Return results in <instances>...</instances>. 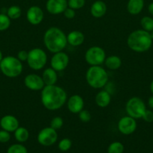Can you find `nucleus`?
I'll return each instance as SVG.
<instances>
[{"instance_id": "f257e3e1", "label": "nucleus", "mask_w": 153, "mask_h": 153, "mask_svg": "<svg viewBox=\"0 0 153 153\" xmlns=\"http://www.w3.org/2000/svg\"><path fill=\"white\" fill-rule=\"evenodd\" d=\"M40 100L44 107L49 111L60 109L67 101V94L57 85H45L41 90Z\"/></svg>"}, {"instance_id": "f03ea898", "label": "nucleus", "mask_w": 153, "mask_h": 153, "mask_svg": "<svg viewBox=\"0 0 153 153\" xmlns=\"http://www.w3.org/2000/svg\"><path fill=\"white\" fill-rule=\"evenodd\" d=\"M44 43L52 53L62 52L67 46V36L58 27H50L44 34Z\"/></svg>"}, {"instance_id": "7ed1b4c3", "label": "nucleus", "mask_w": 153, "mask_h": 153, "mask_svg": "<svg viewBox=\"0 0 153 153\" xmlns=\"http://www.w3.org/2000/svg\"><path fill=\"white\" fill-rule=\"evenodd\" d=\"M152 41L149 32L143 29H138L129 34L127 45L134 52H144L151 48Z\"/></svg>"}, {"instance_id": "20e7f679", "label": "nucleus", "mask_w": 153, "mask_h": 153, "mask_svg": "<svg viewBox=\"0 0 153 153\" xmlns=\"http://www.w3.org/2000/svg\"><path fill=\"white\" fill-rule=\"evenodd\" d=\"M86 79L91 88L99 89L106 85L108 75L106 70L100 66H91L86 73Z\"/></svg>"}, {"instance_id": "39448f33", "label": "nucleus", "mask_w": 153, "mask_h": 153, "mask_svg": "<svg viewBox=\"0 0 153 153\" xmlns=\"http://www.w3.org/2000/svg\"><path fill=\"white\" fill-rule=\"evenodd\" d=\"M22 61L14 56H6L0 62L2 73L8 78H16L22 72Z\"/></svg>"}, {"instance_id": "423d86ee", "label": "nucleus", "mask_w": 153, "mask_h": 153, "mask_svg": "<svg viewBox=\"0 0 153 153\" xmlns=\"http://www.w3.org/2000/svg\"><path fill=\"white\" fill-rule=\"evenodd\" d=\"M26 61L30 68L34 70H40L46 65L47 62V55L42 49L34 48L28 52Z\"/></svg>"}, {"instance_id": "0eeeda50", "label": "nucleus", "mask_w": 153, "mask_h": 153, "mask_svg": "<svg viewBox=\"0 0 153 153\" xmlns=\"http://www.w3.org/2000/svg\"><path fill=\"white\" fill-rule=\"evenodd\" d=\"M125 110L128 116L134 119H140L143 116L146 108L142 99L134 97L127 102Z\"/></svg>"}, {"instance_id": "6e6552de", "label": "nucleus", "mask_w": 153, "mask_h": 153, "mask_svg": "<svg viewBox=\"0 0 153 153\" xmlns=\"http://www.w3.org/2000/svg\"><path fill=\"white\" fill-rule=\"evenodd\" d=\"M106 59L105 51L100 46L88 48L85 54V60L90 66H100Z\"/></svg>"}, {"instance_id": "1a4fd4ad", "label": "nucleus", "mask_w": 153, "mask_h": 153, "mask_svg": "<svg viewBox=\"0 0 153 153\" xmlns=\"http://www.w3.org/2000/svg\"><path fill=\"white\" fill-rule=\"evenodd\" d=\"M38 142L44 146H50L57 141L58 134L52 127H46L40 130L38 134Z\"/></svg>"}, {"instance_id": "9d476101", "label": "nucleus", "mask_w": 153, "mask_h": 153, "mask_svg": "<svg viewBox=\"0 0 153 153\" xmlns=\"http://www.w3.org/2000/svg\"><path fill=\"white\" fill-rule=\"evenodd\" d=\"M118 129L124 135L133 134L136 129V119L130 116L122 117L118 122Z\"/></svg>"}, {"instance_id": "9b49d317", "label": "nucleus", "mask_w": 153, "mask_h": 153, "mask_svg": "<svg viewBox=\"0 0 153 153\" xmlns=\"http://www.w3.org/2000/svg\"><path fill=\"white\" fill-rule=\"evenodd\" d=\"M69 57L66 53L62 52L54 53L50 60V66L56 72H61L68 67Z\"/></svg>"}, {"instance_id": "f8f14e48", "label": "nucleus", "mask_w": 153, "mask_h": 153, "mask_svg": "<svg viewBox=\"0 0 153 153\" xmlns=\"http://www.w3.org/2000/svg\"><path fill=\"white\" fill-rule=\"evenodd\" d=\"M24 84L28 89L33 91H41L45 86L41 76L34 73L27 75L24 79Z\"/></svg>"}, {"instance_id": "ddd939ff", "label": "nucleus", "mask_w": 153, "mask_h": 153, "mask_svg": "<svg viewBox=\"0 0 153 153\" xmlns=\"http://www.w3.org/2000/svg\"><path fill=\"white\" fill-rule=\"evenodd\" d=\"M44 12L38 6H32L26 12V19L30 24L37 25L41 23L44 19Z\"/></svg>"}, {"instance_id": "4468645a", "label": "nucleus", "mask_w": 153, "mask_h": 153, "mask_svg": "<svg viewBox=\"0 0 153 153\" xmlns=\"http://www.w3.org/2000/svg\"><path fill=\"white\" fill-rule=\"evenodd\" d=\"M67 7V0H47L46 4V10L53 15L64 13Z\"/></svg>"}, {"instance_id": "2eb2a0df", "label": "nucleus", "mask_w": 153, "mask_h": 153, "mask_svg": "<svg viewBox=\"0 0 153 153\" xmlns=\"http://www.w3.org/2000/svg\"><path fill=\"white\" fill-rule=\"evenodd\" d=\"M67 107L69 111L72 114H79L83 109L84 100L81 96L78 94L72 95L68 100Z\"/></svg>"}, {"instance_id": "dca6fc26", "label": "nucleus", "mask_w": 153, "mask_h": 153, "mask_svg": "<svg viewBox=\"0 0 153 153\" xmlns=\"http://www.w3.org/2000/svg\"><path fill=\"white\" fill-rule=\"evenodd\" d=\"M0 126L2 128L9 132H14L19 127V121L17 118L13 115H5L0 120Z\"/></svg>"}, {"instance_id": "f3484780", "label": "nucleus", "mask_w": 153, "mask_h": 153, "mask_svg": "<svg viewBox=\"0 0 153 153\" xmlns=\"http://www.w3.org/2000/svg\"><path fill=\"white\" fill-rule=\"evenodd\" d=\"M106 4L100 0L95 1L91 6L90 12L92 16L94 18H100L106 13Z\"/></svg>"}, {"instance_id": "a211bd4d", "label": "nucleus", "mask_w": 153, "mask_h": 153, "mask_svg": "<svg viewBox=\"0 0 153 153\" xmlns=\"http://www.w3.org/2000/svg\"><path fill=\"white\" fill-rule=\"evenodd\" d=\"M85 37L80 31H72L67 35V41L72 46H79L83 43Z\"/></svg>"}, {"instance_id": "6ab92c4d", "label": "nucleus", "mask_w": 153, "mask_h": 153, "mask_svg": "<svg viewBox=\"0 0 153 153\" xmlns=\"http://www.w3.org/2000/svg\"><path fill=\"white\" fill-rule=\"evenodd\" d=\"M42 79L45 85H56L57 80H58V75L57 72L55 70L50 67L44 70L42 73Z\"/></svg>"}, {"instance_id": "aec40b11", "label": "nucleus", "mask_w": 153, "mask_h": 153, "mask_svg": "<svg viewBox=\"0 0 153 153\" xmlns=\"http://www.w3.org/2000/svg\"><path fill=\"white\" fill-rule=\"evenodd\" d=\"M96 105L100 108H106L110 105L111 101V96L106 91H100L96 94L94 99Z\"/></svg>"}, {"instance_id": "412c9836", "label": "nucleus", "mask_w": 153, "mask_h": 153, "mask_svg": "<svg viewBox=\"0 0 153 153\" xmlns=\"http://www.w3.org/2000/svg\"><path fill=\"white\" fill-rule=\"evenodd\" d=\"M144 0H129L127 4V10L132 15H137L142 10Z\"/></svg>"}, {"instance_id": "4be33fe9", "label": "nucleus", "mask_w": 153, "mask_h": 153, "mask_svg": "<svg viewBox=\"0 0 153 153\" xmlns=\"http://www.w3.org/2000/svg\"><path fill=\"white\" fill-rule=\"evenodd\" d=\"M106 68L110 70H116L122 66L121 58L116 55H110L106 58L104 61Z\"/></svg>"}, {"instance_id": "5701e85b", "label": "nucleus", "mask_w": 153, "mask_h": 153, "mask_svg": "<svg viewBox=\"0 0 153 153\" xmlns=\"http://www.w3.org/2000/svg\"><path fill=\"white\" fill-rule=\"evenodd\" d=\"M14 137L20 143H24L28 140V137H29V132L27 128L19 126L15 130Z\"/></svg>"}, {"instance_id": "b1692460", "label": "nucleus", "mask_w": 153, "mask_h": 153, "mask_svg": "<svg viewBox=\"0 0 153 153\" xmlns=\"http://www.w3.org/2000/svg\"><path fill=\"white\" fill-rule=\"evenodd\" d=\"M22 10L19 6H10L7 10V15L10 19H16L20 17Z\"/></svg>"}, {"instance_id": "393cba45", "label": "nucleus", "mask_w": 153, "mask_h": 153, "mask_svg": "<svg viewBox=\"0 0 153 153\" xmlns=\"http://www.w3.org/2000/svg\"><path fill=\"white\" fill-rule=\"evenodd\" d=\"M140 25L142 29L148 32L153 31V18L151 16H143L140 20Z\"/></svg>"}, {"instance_id": "a878e982", "label": "nucleus", "mask_w": 153, "mask_h": 153, "mask_svg": "<svg viewBox=\"0 0 153 153\" xmlns=\"http://www.w3.org/2000/svg\"><path fill=\"white\" fill-rule=\"evenodd\" d=\"M124 145L122 143L118 141L112 142L108 146L107 152L108 153H123L124 152Z\"/></svg>"}, {"instance_id": "bb28decb", "label": "nucleus", "mask_w": 153, "mask_h": 153, "mask_svg": "<svg viewBox=\"0 0 153 153\" xmlns=\"http://www.w3.org/2000/svg\"><path fill=\"white\" fill-rule=\"evenodd\" d=\"M10 19L4 13H0V31H5L10 27Z\"/></svg>"}, {"instance_id": "cd10ccee", "label": "nucleus", "mask_w": 153, "mask_h": 153, "mask_svg": "<svg viewBox=\"0 0 153 153\" xmlns=\"http://www.w3.org/2000/svg\"><path fill=\"white\" fill-rule=\"evenodd\" d=\"M7 153H28V151L23 145L20 143H16L9 146Z\"/></svg>"}, {"instance_id": "c85d7f7f", "label": "nucleus", "mask_w": 153, "mask_h": 153, "mask_svg": "<svg viewBox=\"0 0 153 153\" xmlns=\"http://www.w3.org/2000/svg\"><path fill=\"white\" fill-rule=\"evenodd\" d=\"M85 0H68V7L74 9V10H78L80 9L85 5Z\"/></svg>"}, {"instance_id": "c756f323", "label": "nucleus", "mask_w": 153, "mask_h": 153, "mask_svg": "<svg viewBox=\"0 0 153 153\" xmlns=\"http://www.w3.org/2000/svg\"><path fill=\"white\" fill-rule=\"evenodd\" d=\"M72 146L71 140L69 138H63L58 143V147L62 152H66V151L69 150Z\"/></svg>"}, {"instance_id": "7c9ffc66", "label": "nucleus", "mask_w": 153, "mask_h": 153, "mask_svg": "<svg viewBox=\"0 0 153 153\" xmlns=\"http://www.w3.org/2000/svg\"><path fill=\"white\" fill-rule=\"evenodd\" d=\"M64 124V120L61 117H55L50 121V127L56 130L60 129Z\"/></svg>"}, {"instance_id": "2f4dec72", "label": "nucleus", "mask_w": 153, "mask_h": 153, "mask_svg": "<svg viewBox=\"0 0 153 153\" xmlns=\"http://www.w3.org/2000/svg\"><path fill=\"white\" fill-rule=\"evenodd\" d=\"M78 114H79V119L81 122L88 123L91 120L92 116L91 114H90V112L88 111L82 109Z\"/></svg>"}, {"instance_id": "473e14b6", "label": "nucleus", "mask_w": 153, "mask_h": 153, "mask_svg": "<svg viewBox=\"0 0 153 153\" xmlns=\"http://www.w3.org/2000/svg\"><path fill=\"white\" fill-rule=\"evenodd\" d=\"M10 132L5 130L2 129L0 131V143H7L10 140Z\"/></svg>"}, {"instance_id": "72a5a7b5", "label": "nucleus", "mask_w": 153, "mask_h": 153, "mask_svg": "<svg viewBox=\"0 0 153 153\" xmlns=\"http://www.w3.org/2000/svg\"><path fill=\"white\" fill-rule=\"evenodd\" d=\"M64 16H65V18L69 19H71L73 18H74L75 15H76V12H75V10L70 8V7H68L67 8L65 9V10L64 11Z\"/></svg>"}, {"instance_id": "f704fd0d", "label": "nucleus", "mask_w": 153, "mask_h": 153, "mask_svg": "<svg viewBox=\"0 0 153 153\" xmlns=\"http://www.w3.org/2000/svg\"><path fill=\"white\" fill-rule=\"evenodd\" d=\"M142 118L144 121L147 123L153 122V112L152 111L146 109Z\"/></svg>"}, {"instance_id": "c9c22d12", "label": "nucleus", "mask_w": 153, "mask_h": 153, "mask_svg": "<svg viewBox=\"0 0 153 153\" xmlns=\"http://www.w3.org/2000/svg\"><path fill=\"white\" fill-rule=\"evenodd\" d=\"M28 52L26 50H20L17 54V58L20 61H26L28 58Z\"/></svg>"}, {"instance_id": "e433bc0d", "label": "nucleus", "mask_w": 153, "mask_h": 153, "mask_svg": "<svg viewBox=\"0 0 153 153\" xmlns=\"http://www.w3.org/2000/svg\"><path fill=\"white\" fill-rule=\"evenodd\" d=\"M148 105L150 108L153 109V95L150 97L148 100Z\"/></svg>"}, {"instance_id": "4c0bfd02", "label": "nucleus", "mask_w": 153, "mask_h": 153, "mask_svg": "<svg viewBox=\"0 0 153 153\" xmlns=\"http://www.w3.org/2000/svg\"><path fill=\"white\" fill-rule=\"evenodd\" d=\"M148 13L153 16V2L150 3V4H148Z\"/></svg>"}, {"instance_id": "58836bf2", "label": "nucleus", "mask_w": 153, "mask_h": 153, "mask_svg": "<svg viewBox=\"0 0 153 153\" xmlns=\"http://www.w3.org/2000/svg\"><path fill=\"white\" fill-rule=\"evenodd\" d=\"M150 91H151V93L153 95V80L152 81L151 84H150Z\"/></svg>"}, {"instance_id": "ea45409f", "label": "nucleus", "mask_w": 153, "mask_h": 153, "mask_svg": "<svg viewBox=\"0 0 153 153\" xmlns=\"http://www.w3.org/2000/svg\"><path fill=\"white\" fill-rule=\"evenodd\" d=\"M3 58V55H2V51L0 50V62H1V61L2 60Z\"/></svg>"}, {"instance_id": "a19ab883", "label": "nucleus", "mask_w": 153, "mask_h": 153, "mask_svg": "<svg viewBox=\"0 0 153 153\" xmlns=\"http://www.w3.org/2000/svg\"><path fill=\"white\" fill-rule=\"evenodd\" d=\"M149 33H150V36H151L152 39V40H153V31H152L151 32H149Z\"/></svg>"}]
</instances>
